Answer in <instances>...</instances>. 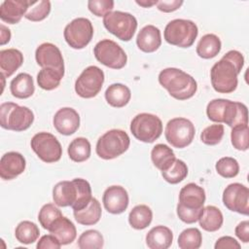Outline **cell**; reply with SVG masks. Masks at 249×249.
<instances>
[{"mask_svg": "<svg viewBox=\"0 0 249 249\" xmlns=\"http://www.w3.org/2000/svg\"><path fill=\"white\" fill-rule=\"evenodd\" d=\"M101 205L95 197H91L87 206L80 210H73L75 220L84 226L95 225L101 218Z\"/></svg>", "mask_w": 249, "mask_h": 249, "instance_id": "cell-25", "label": "cell"}, {"mask_svg": "<svg viewBox=\"0 0 249 249\" xmlns=\"http://www.w3.org/2000/svg\"><path fill=\"white\" fill-rule=\"evenodd\" d=\"M198 29L196 24L190 19L176 18L169 21L163 32L164 40L173 46L189 48L196 39Z\"/></svg>", "mask_w": 249, "mask_h": 249, "instance_id": "cell-6", "label": "cell"}, {"mask_svg": "<svg viewBox=\"0 0 249 249\" xmlns=\"http://www.w3.org/2000/svg\"><path fill=\"white\" fill-rule=\"evenodd\" d=\"M93 53L101 64L112 69H122L126 64L127 56L123 48L109 39L99 41L93 49Z\"/></svg>", "mask_w": 249, "mask_h": 249, "instance_id": "cell-11", "label": "cell"}, {"mask_svg": "<svg viewBox=\"0 0 249 249\" xmlns=\"http://www.w3.org/2000/svg\"><path fill=\"white\" fill-rule=\"evenodd\" d=\"M223 136H224V125L221 124H215L205 127L202 130L200 134V140L206 145L214 146L221 142Z\"/></svg>", "mask_w": 249, "mask_h": 249, "instance_id": "cell-42", "label": "cell"}, {"mask_svg": "<svg viewBox=\"0 0 249 249\" xmlns=\"http://www.w3.org/2000/svg\"><path fill=\"white\" fill-rule=\"evenodd\" d=\"M130 131L137 140L144 143H153L161 135L162 123L156 115L140 113L132 119Z\"/></svg>", "mask_w": 249, "mask_h": 249, "instance_id": "cell-8", "label": "cell"}, {"mask_svg": "<svg viewBox=\"0 0 249 249\" xmlns=\"http://www.w3.org/2000/svg\"><path fill=\"white\" fill-rule=\"evenodd\" d=\"M89 10L96 17H104L112 12L114 1L112 0H89L88 2Z\"/></svg>", "mask_w": 249, "mask_h": 249, "instance_id": "cell-43", "label": "cell"}, {"mask_svg": "<svg viewBox=\"0 0 249 249\" xmlns=\"http://www.w3.org/2000/svg\"><path fill=\"white\" fill-rule=\"evenodd\" d=\"M51 234H53L61 245H67L72 243L76 236L77 231L74 224L66 217L61 216L49 229Z\"/></svg>", "mask_w": 249, "mask_h": 249, "instance_id": "cell-22", "label": "cell"}, {"mask_svg": "<svg viewBox=\"0 0 249 249\" xmlns=\"http://www.w3.org/2000/svg\"><path fill=\"white\" fill-rule=\"evenodd\" d=\"M159 83L177 100H186L193 97L197 89L195 78L174 67L161 70L159 74Z\"/></svg>", "mask_w": 249, "mask_h": 249, "instance_id": "cell-3", "label": "cell"}, {"mask_svg": "<svg viewBox=\"0 0 249 249\" xmlns=\"http://www.w3.org/2000/svg\"><path fill=\"white\" fill-rule=\"evenodd\" d=\"M61 216H63L61 211L54 204L47 203V204L43 205L41 210L39 211L38 220H39L40 225L45 230L49 231V229L54 223V221L57 220Z\"/></svg>", "mask_w": 249, "mask_h": 249, "instance_id": "cell-39", "label": "cell"}, {"mask_svg": "<svg viewBox=\"0 0 249 249\" xmlns=\"http://www.w3.org/2000/svg\"><path fill=\"white\" fill-rule=\"evenodd\" d=\"M31 148L40 160L52 163L58 161L62 156V148L57 138L49 132L36 133L30 142Z\"/></svg>", "mask_w": 249, "mask_h": 249, "instance_id": "cell-10", "label": "cell"}, {"mask_svg": "<svg viewBox=\"0 0 249 249\" xmlns=\"http://www.w3.org/2000/svg\"><path fill=\"white\" fill-rule=\"evenodd\" d=\"M235 235L244 243H248L249 242V222L246 221H242L240 222L234 230Z\"/></svg>", "mask_w": 249, "mask_h": 249, "instance_id": "cell-48", "label": "cell"}, {"mask_svg": "<svg viewBox=\"0 0 249 249\" xmlns=\"http://www.w3.org/2000/svg\"><path fill=\"white\" fill-rule=\"evenodd\" d=\"M215 249H240V244L231 236H222L217 239Z\"/></svg>", "mask_w": 249, "mask_h": 249, "instance_id": "cell-46", "label": "cell"}, {"mask_svg": "<svg viewBox=\"0 0 249 249\" xmlns=\"http://www.w3.org/2000/svg\"><path fill=\"white\" fill-rule=\"evenodd\" d=\"M153 220V212L148 205L134 206L128 214V223L135 230L146 229Z\"/></svg>", "mask_w": 249, "mask_h": 249, "instance_id": "cell-31", "label": "cell"}, {"mask_svg": "<svg viewBox=\"0 0 249 249\" xmlns=\"http://www.w3.org/2000/svg\"><path fill=\"white\" fill-rule=\"evenodd\" d=\"M36 247L38 249H59L61 244L53 234H46L39 239Z\"/></svg>", "mask_w": 249, "mask_h": 249, "instance_id": "cell-45", "label": "cell"}, {"mask_svg": "<svg viewBox=\"0 0 249 249\" xmlns=\"http://www.w3.org/2000/svg\"><path fill=\"white\" fill-rule=\"evenodd\" d=\"M136 45L144 53H154L161 45L160 31L155 25L144 26L137 34Z\"/></svg>", "mask_w": 249, "mask_h": 249, "instance_id": "cell-21", "label": "cell"}, {"mask_svg": "<svg viewBox=\"0 0 249 249\" xmlns=\"http://www.w3.org/2000/svg\"><path fill=\"white\" fill-rule=\"evenodd\" d=\"M11 39V31L4 24H0V44L3 46Z\"/></svg>", "mask_w": 249, "mask_h": 249, "instance_id": "cell-49", "label": "cell"}, {"mask_svg": "<svg viewBox=\"0 0 249 249\" xmlns=\"http://www.w3.org/2000/svg\"><path fill=\"white\" fill-rule=\"evenodd\" d=\"M202 243V235L198 229L189 228L184 230L178 237L180 249H198Z\"/></svg>", "mask_w": 249, "mask_h": 249, "instance_id": "cell-35", "label": "cell"}, {"mask_svg": "<svg viewBox=\"0 0 249 249\" xmlns=\"http://www.w3.org/2000/svg\"><path fill=\"white\" fill-rule=\"evenodd\" d=\"M35 58L42 68H53L64 73V60L61 52L52 43L41 44L36 49Z\"/></svg>", "mask_w": 249, "mask_h": 249, "instance_id": "cell-15", "label": "cell"}, {"mask_svg": "<svg viewBox=\"0 0 249 249\" xmlns=\"http://www.w3.org/2000/svg\"><path fill=\"white\" fill-rule=\"evenodd\" d=\"M196 128L193 123L186 118H174L168 121L164 135L166 141L174 148L183 149L189 146L195 137Z\"/></svg>", "mask_w": 249, "mask_h": 249, "instance_id": "cell-9", "label": "cell"}, {"mask_svg": "<svg viewBox=\"0 0 249 249\" xmlns=\"http://www.w3.org/2000/svg\"><path fill=\"white\" fill-rule=\"evenodd\" d=\"M205 198V192L202 187L195 183H189L180 190L178 205L187 209L201 210Z\"/></svg>", "mask_w": 249, "mask_h": 249, "instance_id": "cell-19", "label": "cell"}, {"mask_svg": "<svg viewBox=\"0 0 249 249\" xmlns=\"http://www.w3.org/2000/svg\"><path fill=\"white\" fill-rule=\"evenodd\" d=\"M163 179L170 184H178L188 175V166L181 160L176 159L173 163L164 171H161Z\"/></svg>", "mask_w": 249, "mask_h": 249, "instance_id": "cell-36", "label": "cell"}, {"mask_svg": "<svg viewBox=\"0 0 249 249\" xmlns=\"http://www.w3.org/2000/svg\"><path fill=\"white\" fill-rule=\"evenodd\" d=\"M130 97V89L124 84H112L105 90V99L112 107L122 108L125 106L129 102Z\"/></svg>", "mask_w": 249, "mask_h": 249, "instance_id": "cell-27", "label": "cell"}, {"mask_svg": "<svg viewBox=\"0 0 249 249\" xmlns=\"http://www.w3.org/2000/svg\"><path fill=\"white\" fill-rule=\"evenodd\" d=\"M151 160L160 171L166 170L176 160L171 148L165 144H157L151 151Z\"/></svg>", "mask_w": 249, "mask_h": 249, "instance_id": "cell-30", "label": "cell"}, {"mask_svg": "<svg viewBox=\"0 0 249 249\" xmlns=\"http://www.w3.org/2000/svg\"><path fill=\"white\" fill-rule=\"evenodd\" d=\"M10 90L13 96L20 99L30 97L34 91V82L32 77L27 73H19L10 84Z\"/></svg>", "mask_w": 249, "mask_h": 249, "instance_id": "cell-26", "label": "cell"}, {"mask_svg": "<svg viewBox=\"0 0 249 249\" xmlns=\"http://www.w3.org/2000/svg\"><path fill=\"white\" fill-rule=\"evenodd\" d=\"M244 65V57L238 51H229L210 70L213 89L219 93H231L237 88V76Z\"/></svg>", "mask_w": 249, "mask_h": 249, "instance_id": "cell-1", "label": "cell"}, {"mask_svg": "<svg viewBox=\"0 0 249 249\" xmlns=\"http://www.w3.org/2000/svg\"><path fill=\"white\" fill-rule=\"evenodd\" d=\"M64 73H61L53 68H42L37 74V83L39 87L45 90H52L56 89Z\"/></svg>", "mask_w": 249, "mask_h": 249, "instance_id": "cell-34", "label": "cell"}, {"mask_svg": "<svg viewBox=\"0 0 249 249\" xmlns=\"http://www.w3.org/2000/svg\"><path fill=\"white\" fill-rule=\"evenodd\" d=\"M104 27L122 41H130L137 28V19L129 13L112 11L103 17Z\"/></svg>", "mask_w": 249, "mask_h": 249, "instance_id": "cell-7", "label": "cell"}, {"mask_svg": "<svg viewBox=\"0 0 249 249\" xmlns=\"http://www.w3.org/2000/svg\"><path fill=\"white\" fill-rule=\"evenodd\" d=\"M128 134L122 129H111L101 135L96 143V154L103 160H113L124 154L129 147Z\"/></svg>", "mask_w": 249, "mask_h": 249, "instance_id": "cell-5", "label": "cell"}, {"mask_svg": "<svg viewBox=\"0 0 249 249\" xmlns=\"http://www.w3.org/2000/svg\"><path fill=\"white\" fill-rule=\"evenodd\" d=\"M221 40L215 34H205L198 41L196 46V53L199 57L209 59L215 57L221 51Z\"/></svg>", "mask_w": 249, "mask_h": 249, "instance_id": "cell-29", "label": "cell"}, {"mask_svg": "<svg viewBox=\"0 0 249 249\" xmlns=\"http://www.w3.org/2000/svg\"><path fill=\"white\" fill-rule=\"evenodd\" d=\"M51 12V2L46 0L31 1V4L24 15V18L31 21H41L45 19Z\"/></svg>", "mask_w": 249, "mask_h": 249, "instance_id": "cell-38", "label": "cell"}, {"mask_svg": "<svg viewBox=\"0 0 249 249\" xmlns=\"http://www.w3.org/2000/svg\"><path fill=\"white\" fill-rule=\"evenodd\" d=\"M248 135V124H239L232 127L231 132V140L233 148L238 151H246L249 146Z\"/></svg>", "mask_w": 249, "mask_h": 249, "instance_id": "cell-41", "label": "cell"}, {"mask_svg": "<svg viewBox=\"0 0 249 249\" xmlns=\"http://www.w3.org/2000/svg\"><path fill=\"white\" fill-rule=\"evenodd\" d=\"M198 222L202 230L212 232L218 231L222 227L224 217L219 208L213 205H208L203 207Z\"/></svg>", "mask_w": 249, "mask_h": 249, "instance_id": "cell-28", "label": "cell"}, {"mask_svg": "<svg viewBox=\"0 0 249 249\" xmlns=\"http://www.w3.org/2000/svg\"><path fill=\"white\" fill-rule=\"evenodd\" d=\"M172 241L173 233L165 226H156L146 234V244L150 249H167Z\"/></svg>", "mask_w": 249, "mask_h": 249, "instance_id": "cell-23", "label": "cell"}, {"mask_svg": "<svg viewBox=\"0 0 249 249\" xmlns=\"http://www.w3.org/2000/svg\"><path fill=\"white\" fill-rule=\"evenodd\" d=\"M177 216L181 221H183L186 224H194L196 221H198V218L201 215L202 209L201 210H192V209H187L184 208L180 205L177 204Z\"/></svg>", "mask_w": 249, "mask_h": 249, "instance_id": "cell-44", "label": "cell"}, {"mask_svg": "<svg viewBox=\"0 0 249 249\" xmlns=\"http://www.w3.org/2000/svg\"><path fill=\"white\" fill-rule=\"evenodd\" d=\"M104 83L103 71L94 65L87 67L75 82V91L83 98H91L98 94Z\"/></svg>", "mask_w": 249, "mask_h": 249, "instance_id": "cell-13", "label": "cell"}, {"mask_svg": "<svg viewBox=\"0 0 249 249\" xmlns=\"http://www.w3.org/2000/svg\"><path fill=\"white\" fill-rule=\"evenodd\" d=\"M223 203L231 211L249 214V190L240 183H231L223 193Z\"/></svg>", "mask_w": 249, "mask_h": 249, "instance_id": "cell-14", "label": "cell"}, {"mask_svg": "<svg viewBox=\"0 0 249 249\" xmlns=\"http://www.w3.org/2000/svg\"><path fill=\"white\" fill-rule=\"evenodd\" d=\"M135 2H136V4H138L139 6L144 7V8H150V7L154 6V5H157V3H158V1H157V0H153V1H149V0H142V1H138V0H136Z\"/></svg>", "mask_w": 249, "mask_h": 249, "instance_id": "cell-50", "label": "cell"}, {"mask_svg": "<svg viewBox=\"0 0 249 249\" xmlns=\"http://www.w3.org/2000/svg\"><path fill=\"white\" fill-rule=\"evenodd\" d=\"M30 4L28 0H5L0 6V18L10 24L18 23Z\"/></svg>", "mask_w": 249, "mask_h": 249, "instance_id": "cell-20", "label": "cell"}, {"mask_svg": "<svg viewBox=\"0 0 249 249\" xmlns=\"http://www.w3.org/2000/svg\"><path fill=\"white\" fill-rule=\"evenodd\" d=\"M33 121L34 114L28 107L14 102H4L0 105V124L5 129L23 131L30 127Z\"/></svg>", "mask_w": 249, "mask_h": 249, "instance_id": "cell-4", "label": "cell"}, {"mask_svg": "<svg viewBox=\"0 0 249 249\" xmlns=\"http://www.w3.org/2000/svg\"><path fill=\"white\" fill-rule=\"evenodd\" d=\"M23 63V55L17 49L0 51V70L5 78L12 76Z\"/></svg>", "mask_w": 249, "mask_h": 249, "instance_id": "cell-24", "label": "cell"}, {"mask_svg": "<svg viewBox=\"0 0 249 249\" xmlns=\"http://www.w3.org/2000/svg\"><path fill=\"white\" fill-rule=\"evenodd\" d=\"M24 157L18 152H8L0 160V177L3 180H12L25 169Z\"/></svg>", "mask_w": 249, "mask_h": 249, "instance_id": "cell-18", "label": "cell"}, {"mask_svg": "<svg viewBox=\"0 0 249 249\" xmlns=\"http://www.w3.org/2000/svg\"><path fill=\"white\" fill-rule=\"evenodd\" d=\"M105 209L111 214H121L124 212L128 206L129 198L126 190L122 186L108 187L102 196Z\"/></svg>", "mask_w": 249, "mask_h": 249, "instance_id": "cell-16", "label": "cell"}, {"mask_svg": "<svg viewBox=\"0 0 249 249\" xmlns=\"http://www.w3.org/2000/svg\"><path fill=\"white\" fill-rule=\"evenodd\" d=\"M64 39L73 49L81 50L89 44L93 36V27L89 19L77 18L64 28Z\"/></svg>", "mask_w": 249, "mask_h": 249, "instance_id": "cell-12", "label": "cell"}, {"mask_svg": "<svg viewBox=\"0 0 249 249\" xmlns=\"http://www.w3.org/2000/svg\"><path fill=\"white\" fill-rule=\"evenodd\" d=\"M91 197L90 185L83 178L58 182L53 189L54 203L60 207L71 206L73 210H80L87 206Z\"/></svg>", "mask_w": 249, "mask_h": 249, "instance_id": "cell-2", "label": "cell"}, {"mask_svg": "<svg viewBox=\"0 0 249 249\" xmlns=\"http://www.w3.org/2000/svg\"><path fill=\"white\" fill-rule=\"evenodd\" d=\"M217 173L224 178H233L239 172V164L237 160L231 157L221 158L215 165Z\"/></svg>", "mask_w": 249, "mask_h": 249, "instance_id": "cell-40", "label": "cell"}, {"mask_svg": "<svg viewBox=\"0 0 249 249\" xmlns=\"http://www.w3.org/2000/svg\"><path fill=\"white\" fill-rule=\"evenodd\" d=\"M103 245V236L96 230H88L78 238V247L80 249H100Z\"/></svg>", "mask_w": 249, "mask_h": 249, "instance_id": "cell-37", "label": "cell"}, {"mask_svg": "<svg viewBox=\"0 0 249 249\" xmlns=\"http://www.w3.org/2000/svg\"><path fill=\"white\" fill-rule=\"evenodd\" d=\"M68 156L75 162L87 160L90 156V143L85 137H77L68 146Z\"/></svg>", "mask_w": 249, "mask_h": 249, "instance_id": "cell-32", "label": "cell"}, {"mask_svg": "<svg viewBox=\"0 0 249 249\" xmlns=\"http://www.w3.org/2000/svg\"><path fill=\"white\" fill-rule=\"evenodd\" d=\"M40 235L38 226L31 221L20 222L16 230L15 236L17 240L22 244H31L35 242Z\"/></svg>", "mask_w": 249, "mask_h": 249, "instance_id": "cell-33", "label": "cell"}, {"mask_svg": "<svg viewBox=\"0 0 249 249\" xmlns=\"http://www.w3.org/2000/svg\"><path fill=\"white\" fill-rule=\"evenodd\" d=\"M183 3L182 0H161L158 1L157 8L163 13H171L178 10Z\"/></svg>", "mask_w": 249, "mask_h": 249, "instance_id": "cell-47", "label": "cell"}, {"mask_svg": "<svg viewBox=\"0 0 249 249\" xmlns=\"http://www.w3.org/2000/svg\"><path fill=\"white\" fill-rule=\"evenodd\" d=\"M53 123L57 132L62 135H71L80 126V116L75 109L63 107L54 114Z\"/></svg>", "mask_w": 249, "mask_h": 249, "instance_id": "cell-17", "label": "cell"}]
</instances>
